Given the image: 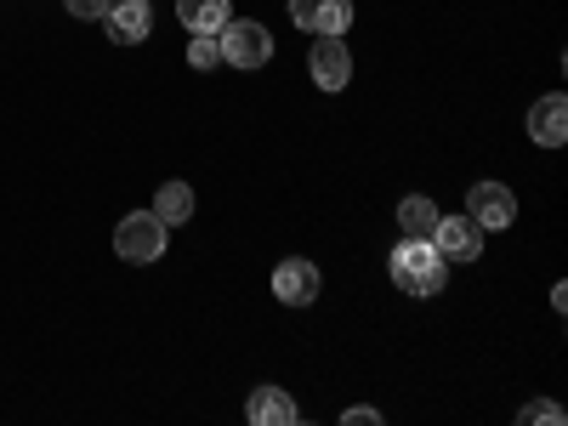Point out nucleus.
<instances>
[{"label": "nucleus", "instance_id": "obj_18", "mask_svg": "<svg viewBox=\"0 0 568 426\" xmlns=\"http://www.w3.org/2000/svg\"><path fill=\"white\" fill-rule=\"evenodd\" d=\"M342 420H347V426H375V420H382V415H375V409H347Z\"/></svg>", "mask_w": 568, "mask_h": 426}, {"label": "nucleus", "instance_id": "obj_5", "mask_svg": "<svg viewBox=\"0 0 568 426\" xmlns=\"http://www.w3.org/2000/svg\"><path fill=\"white\" fill-rule=\"evenodd\" d=\"M466 216L478 222V227H506V222L517 216L511 187H506V182H471V194H466Z\"/></svg>", "mask_w": 568, "mask_h": 426}, {"label": "nucleus", "instance_id": "obj_10", "mask_svg": "<svg viewBox=\"0 0 568 426\" xmlns=\"http://www.w3.org/2000/svg\"><path fill=\"white\" fill-rule=\"evenodd\" d=\"M529 136L540 142V149H562V142H568V103L557 98V91L529 109Z\"/></svg>", "mask_w": 568, "mask_h": 426}, {"label": "nucleus", "instance_id": "obj_9", "mask_svg": "<svg viewBox=\"0 0 568 426\" xmlns=\"http://www.w3.org/2000/svg\"><path fill=\"white\" fill-rule=\"evenodd\" d=\"M103 23H109V34L120 45H136V40H149V29H154V7L149 0H114V7L103 12Z\"/></svg>", "mask_w": 568, "mask_h": 426}, {"label": "nucleus", "instance_id": "obj_2", "mask_svg": "<svg viewBox=\"0 0 568 426\" xmlns=\"http://www.w3.org/2000/svg\"><path fill=\"white\" fill-rule=\"evenodd\" d=\"M114 251H120L125 262H160V251H165V222H160L154 211H131V216L114 227Z\"/></svg>", "mask_w": 568, "mask_h": 426}, {"label": "nucleus", "instance_id": "obj_1", "mask_svg": "<svg viewBox=\"0 0 568 426\" xmlns=\"http://www.w3.org/2000/svg\"><path fill=\"white\" fill-rule=\"evenodd\" d=\"M444 256L433 251V240H404L393 251V278H398V291L409 296H438L444 291Z\"/></svg>", "mask_w": 568, "mask_h": 426}, {"label": "nucleus", "instance_id": "obj_7", "mask_svg": "<svg viewBox=\"0 0 568 426\" xmlns=\"http://www.w3.org/2000/svg\"><path fill=\"white\" fill-rule=\"evenodd\" d=\"M291 18L313 34H347L353 23V0H291Z\"/></svg>", "mask_w": 568, "mask_h": 426}, {"label": "nucleus", "instance_id": "obj_17", "mask_svg": "<svg viewBox=\"0 0 568 426\" xmlns=\"http://www.w3.org/2000/svg\"><path fill=\"white\" fill-rule=\"evenodd\" d=\"M63 7H69L74 18H103V12L114 7V0H63Z\"/></svg>", "mask_w": 568, "mask_h": 426}, {"label": "nucleus", "instance_id": "obj_11", "mask_svg": "<svg viewBox=\"0 0 568 426\" xmlns=\"http://www.w3.org/2000/svg\"><path fill=\"white\" fill-rule=\"evenodd\" d=\"M176 18L194 34H222L233 23V7H227V0H176Z\"/></svg>", "mask_w": 568, "mask_h": 426}, {"label": "nucleus", "instance_id": "obj_4", "mask_svg": "<svg viewBox=\"0 0 568 426\" xmlns=\"http://www.w3.org/2000/svg\"><path fill=\"white\" fill-rule=\"evenodd\" d=\"M433 251H438L444 262H478V251H484V227L471 222V216H438V227H433Z\"/></svg>", "mask_w": 568, "mask_h": 426}, {"label": "nucleus", "instance_id": "obj_12", "mask_svg": "<svg viewBox=\"0 0 568 426\" xmlns=\"http://www.w3.org/2000/svg\"><path fill=\"white\" fill-rule=\"evenodd\" d=\"M245 415H251L256 426H296V404H291V393H278V387H262V393H251Z\"/></svg>", "mask_w": 568, "mask_h": 426}, {"label": "nucleus", "instance_id": "obj_3", "mask_svg": "<svg viewBox=\"0 0 568 426\" xmlns=\"http://www.w3.org/2000/svg\"><path fill=\"white\" fill-rule=\"evenodd\" d=\"M216 45H222V63L227 69H262L273 58V34L262 23H227L216 34Z\"/></svg>", "mask_w": 568, "mask_h": 426}, {"label": "nucleus", "instance_id": "obj_13", "mask_svg": "<svg viewBox=\"0 0 568 426\" xmlns=\"http://www.w3.org/2000/svg\"><path fill=\"white\" fill-rule=\"evenodd\" d=\"M398 227H404V240H433V227H438V205L426 200V194L398 200Z\"/></svg>", "mask_w": 568, "mask_h": 426}, {"label": "nucleus", "instance_id": "obj_15", "mask_svg": "<svg viewBox=\"0 0 568 426\" xmlns=\"http://www.w3.org/2000/svg\"><path fill=\"white\" fill-rule=\"evenodd\" d=\"M187 63H194V69H216V63H222L216 34H194V45H187Z\"/></svg>", "mask_w": 568, "mask_h": 426}, {"label": "nucleus", "instance_id": "obj_6", "mask_svg": "<svg viewBox=\"0 0 568 426\" xmlns=\"http://www.w3.org/2000/svg\"><path fill=\"white\" fill-rule=\"evenodd\" d=\"M273 296H278L284 307H313V296H318V267L302 262V256L278 262V273H273Z\"/></svg>", "mask_w": 568, "mask_h": 426}, {"label": "nucleus", "instance_id": "obj_8", "mask_svg": "<svg viewBox=\"0 0 568 426\" xmlns=\"http://www.w3.org/2000/svg\"><path fill=\"white\" fill-rule=\"evenodd\" d=\"M313 80L324 91H342L353 80V58H347L342 34H318V45H313Z\"/></svg>", "mask_w": 568, "mask_h": 426}, {"label": "nucleus", "instance_id": "obj_14", "mask_svg": "<svg viewBox=\"0 0 568 426\" xmlns=\"http://www.w3.org/2000/svg\"><path fill=\"white\" fill-rule=\"evenodd\" d=\"M154 216L160 222H187V216H194V187H187V182H165L154 194Z\"/></svg>", "mask_w": 568, "mask_h": 426}, {"label": "nucleus", "instance_id": "obj_16", "mask_svg": "<svg viewBox=\"0 0 568 426\" xmlns=\"http://www.w3.org/2000/svg\"><path fill=\"white\" fill-rule=\"evenodd\" d=\"M517 420H524V426H535V420H551V426H557V420H562V409H557V404H524V415H517Z\"/></svg>", "mask_w": 568, "mask_h": 426}]
</instances>
